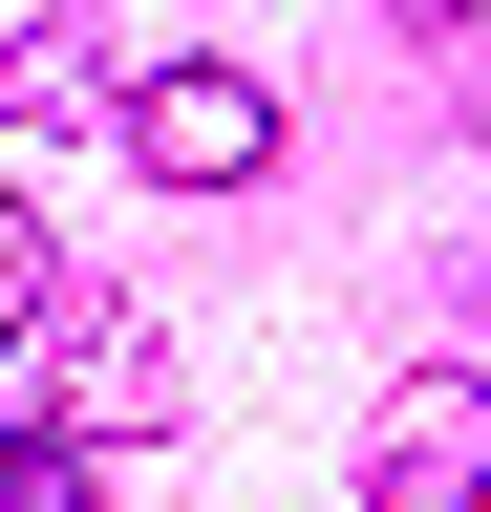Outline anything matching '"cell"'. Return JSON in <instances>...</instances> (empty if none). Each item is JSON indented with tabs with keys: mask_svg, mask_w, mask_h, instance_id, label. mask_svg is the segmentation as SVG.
I'll use <instances>...</instances> for the list:
<instances>
[{
	"mask_svg": "<svg viewBox=\"0 0 491 512\" xmlns=\"http://www.w3.org/2000/svg\"><path fill=\"white\" fill-rule=\"evenodd\" d=\"M129 171L150 192H257L278 171V86L257 64H150L129 86Z\"/></svg>",
	"mask_w": 491,
	"mask_h": 512,
	"instance_id": "obj_1",
	"label": "cell"
},
{
	"mask_svg": "<svg viewBox=\"0 0 491 512\" xmlns=\"http://www.w3.org/2000/svg\"><path fill=\"white\" fill-rule=\"evenodd\" d=\"M363 512H491V384H470V363L385 384V427H363Z\"/></svg>",
	"mask_w": 491,
	"mask_h": 512,
	"instance_id": "obj_2",
	"label": "cell"
},
{
	"mask_svg": "<svg viewBox=\"0 0 491 512\" xmlns=\"http://www.w3.org/2000/svg\"><path fill=\"white\" fill-rule=\"evenodd\" d=\"M107 107V43L86 22H22V43H0V128H86Z\"/></svg>",
	"mask_w": 491,
	"mask_h": 512,
	"instance_id": "obj_3",
	"label": "cell"
},
{
	"mask_svg": "<svg viewBox=\"0 0 491 512\" xmlns=\"http://www.w3.org/2000/svg\"><path fill=\"white\" fill-rule=\"evenodd\" d=\"M0 512H107V427H0Z\"/></svg>",
	"mask_w": 491,
	"mask_h": 512,
	"instance_id": "obj_4",
	"label": "cell"
},
{
	"mask_svg": "<svg viewBox=\"0 0 491 512\" xmlns=\"http://www.w3.org/2000/svg\"><path fill=\"white\" fill-rule=\"evenodd\" d=\"M65 427H107V448H150V320H129V299L86 320V406H65Z\"/></svg>",
	"mask_w": 491,
	"mask_h": 512,
	"instance_id": "obj_5",
	"label": "cell"
},
{
	"mask_svg": "<svg viewBox=\"0 0 491 512\" xmlns=\"http://www.w3.org/2000/svg\"><path fill=\"white\" fill-rule=\"evenodd\" d=\"M43 299H65V235H43V214H22V192H0V342H22V320H43Z\"/></svg>",
	"mask_w": 491,
	"mask_h": 512,
	"instance_id": "obj_6",
	"label": "cell"
}]
</instances>
